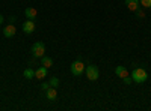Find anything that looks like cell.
<instances>
[{
  "label": "cell",
  "instance_id": "obj_1",
  "mask_svg": "<svg viewBox=\"0 0 151 111\" xmlns=\"http://www.w3.org/2000/svg\"><path fill=\"white\" fill-rule=\"evenodd\" d=\"M132 78H133L134 83L142 84V83H145V81L148 80V74H147V71L142 69V68H134L133 72H132Z\"/></svg>",
  "mask_w": 151,
  "mask_h": 111
},
{
  "label": "cell",
  "instance_id": "obj_2",
  "mask_svg": "<svg viewBox=\"0 0 151 111\" xmlns=\"http://www.w3.org/2000/svg\"><path fill=\"white\" fill-rule=\"evenodd\" d=\"M32 56H33L35 59L45 56V44H44V42H41V41L35 42V44L32 45Z\"/></svg>",
  "mask_w": 151,
  "mask_h": 111
},
{
  "label": "cell",
  "instance_id": "obj_3",
  "mask_svg": "<svg viewBox=\"0 0 151 111\" xmlns=\"http://www.w3.org/2000/svg\"><path fill=\"white\" fill-rule=\"evenodd\" d=\"M85 72V63L82 60H74L71 63V74L74 77H80Z\"/></svg>",
  "mask_w": 151,
  "mask_h": 111
},
{
  "label": "cell",
  "instance_id": "obj_4",
  "mask_svg": "<svg viewBox=\"0 0 151 111\" xmlns=\"http://www.w3.org/2000/svg\"><path fill=\"white\" fill-rule=\"evenodd\" d=\"M85 72H86L88 80H91V81H95L100 77V71H98V68L95 65H88V68L85 69Z\"/></svg>",
  "mask_w": 151,
  "mask_h": 111
},
{
  "label": "cell",
  "instance_id": "obj_5",
  "mask_svg": "<svg viewBox=\"0 0 151 111\" xmlns=\"http://www.w3.org/2000/svg\"><path fill=\"white\" fill-rule=\"evenodd\" d=\"M23 32L26 33V35H30L35 32V23L32 20H26L23 23Z\"/></svg>",
  "mask_w": 151,
  "mask_h": 111
},
{
  "label": "cell",
  "instance_id": "obj_6",
  "mask_svg": "<svg viewBox=\"0 0 151 111\" xmlns=\"http://www.w3.org/2000/svg\"><path fill=\"white\" fill-rule=\"evenodd\" d=\"M15 33H17V29H15L14 24H8V26L3 29V36L5 38H12V36H15Z\"/></svg>",
  "mask_w": 151,
  "mask_h": 111
},
{
  "label": "cell",
  "instance_id": "obj_7",
  "mask_svg": "<svg viewBox=\"0 0 151 111\" xmlns=\"http://www.w3.org/2000/svg\"><path fill=\"white\" fill-rule=\"evenodd\" d=\"M45 77H47V68H45V66H40V68L35 71V78L44 80Z\"/></svg>",
  "mask_w": 151,
  "mask_h": 111
},
{
  "label": "cell",
  "instance_id": "obj_8",
  "mask_svg": "<svg viewBox=\"0 0 151 111\" xmlns=\"http://www.w3.org/2000/svg\"><path fill=\"white\" fill-rule=\"evenodd\" d=\"M24 15L27 17V20H32L33 21L38 17V12H36L35 8H26V9H24Z\"/></svg>",
  "mask_w": 151,
  "mask_h": 111
},
{
  "label": "cell",
  "instance_id": "obj_9",
  "mask_svg": "<svg viewBox=\"0 0 151 111\" xmlns=\"http://www.w3.org/2000/svg\"><path fill=\"white\" fill-rule=\"evenodd\" d=\"M125 5H127V8L133 12H136L137 9H139V0H125Z\"/></svg>",
  "mask_w": 151,
  "mask_h": 111
},
{
  "label": "cell",
  "instance_id": "obj_10",
  "mask_svg": "<svg viewBox=\"0 0 151 111\" xmlns=\"http://www.w3.org/2000/svg\"><path fill=\"white\" fill-rule=\"evenodd\" d=\"M45 96H47V99H48V101H55V99H56V96H58L56 89H55V87H48V89L45 90Z\"/></svg>",
  "mask_w": 151,
  "mask_h": 111
},
{
  "label": "cell",
  "instance_id": "obj_11",
  "mask_svg": "<svg viewBox=\"0 0 151 111\" xmlns=\"http://www.w3.org/2000/svg\"><path fill=\"white\" fill-rule=\"evenodd\" d=\"M41 65L45 66L47 69L52 68V66H53V59H52V57H47V56H42V57H41Z\"/></svg>",
  "mask_w": 151,
  "mask_h": 111
},
{
  "label": "cell",
  "instance_id": "obj_12",
  "mask_svg": "<svg viewBox=\"0 0 151 111\" xmlns=\"http://www.w3.org/2000/svg\"><path fill=\"white\" fill-rule=\"evenodd\" d=\"M115 74H116L119 78H124V77H127V75H129L127 69H125L124 66H116V68H115Z\"/></svg>",
  "mask_w": 151,
  "mask_h": 111
},
{
  "label": "cell",
  "instance_id": "obj_13",
  "mask_svg": "<svg viewBox=\"0 0 151 111\" xmlns=\"http://www.w3.org/2000/svg\"><path fill=\"white\" fill-rule=\"evenodd\" d=\"M23 75H24V78H26V80H32V78H35V71L30 69V68H27V69H24Z\"/></svg>",
  "mask_w": 151,
  "mask_h": 111
},
{
  "label": "cell",
  "instance_id": "obj_14",
  "mask_svg": "<svg viewBox=\"0 0 151 111\" xmlns=\"http://www.w3.org/2000/svg\"><path fill=\"white\" fill-rule=\"evenodd\" d=\"M48 83H50V87H55V89H58L59 84H60V81H59L58 77H52V80H50Z\"/></svg>",
  "mask_w": 151,
  "mask_h": 111
},
{
  "label": "cell",
  "instance_id": "obj_15",
  "mask_svg": "<svg viewBox=\"0 0 151 111\" xmlns=\"http://www.w3.org/2000/svg\"><path fill=\"white\" fill-rule=\"evenodd\" d=\"M139 3L144 6V8H151V0H139Z\"/></svg>",
  "mask_w": 151,
  "mask_h": 111
},
{
  "label": "cell",
  "instance_id": "obj_16",
  "mask_svg": "<svg viewBox=\"0 0 151 111\" xmlns=\"http://www.w3.org/2000/svg\"><path fill=\"white\" fill-rule=\"evenodd\" d=\"M136 15H137V18H144V17H145L144 11H141V9H137V11H136Z\"/></svg>",
  "mask_w": 151,
  "mask_h": 111
},
{
  "label": "cell",
  "instance_id": "obj_17",
  "mask_svg": "<svg viewBox=\"0 0 151 111\" xmlns=\"http://www.w3.org/2000/svg\"><path fill=\"white\" fill-rule=\"evenodd\" d=\"M122 80H124V83H125V84H132V81H133V78H132V77H129V75H127V77H124Z\"/></svg>",
  "mask_w": 151,
  "mask_h": 111
},
{
  "label": "cell",
  "instance_id": "obj_18",
  "mask_svg": "<svg viewBox=\"0 0 151 111\" xmlns=\"http://www.w3.org/2000/svg\"><path fill=\"white\" fill-rule=\"evenodd\" d=\"M48 87H50V83H42V84H41V90H44V92H45Z\"/></svg>",
  "mask_w": 151,
  "mask_h": 111
},
{
  "label": "cell",
  "instance_id": "obj_19",
  "mask_svg": "<svg viewBox=\"0 0 151 111\" xmlns=\"http://www.w3.org/2000/svg\"><path fill=\"white\" fill-rule=\"evenodd\" d=\"M15 21H17V17H9V23L11 24H14Z\"/></svg>",
  "mask_w": 151,
  "mask_h": 111
},
{
  "label": "cell",
  "instance_id": "obj_20",
  "mask_svg": "<svg viewBox=\"0 0 151 111\" xmlns=\"http://www.w3.org/2000/svg\"><path fill=\"white\" fill-rule=\"evenodd\" d=\"M2 24H3V15L0 14V26H2Z\"/></svg>",
  "mask_w": 151,
  "mask_h": 111
}]
</instances>
